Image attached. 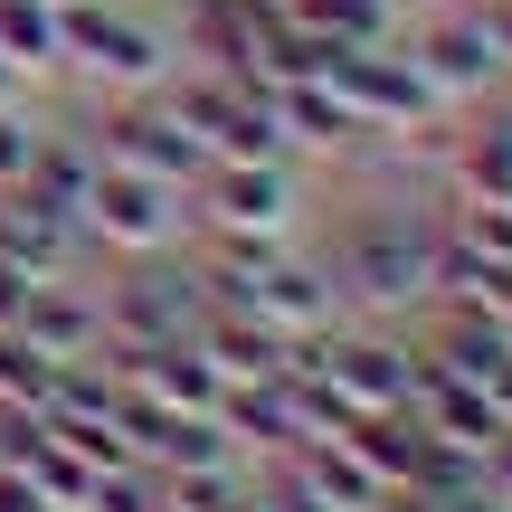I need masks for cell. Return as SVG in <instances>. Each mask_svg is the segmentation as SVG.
Returning a JSON list of instances; mask_svg holds the SVG:
<instances>
[{
  "instance_id": "6da1fadb",
  "label": "cell",
  "mask_w": 512,
  "mask_h": 512,
  "mask_svg": "<svg viewBox=\"0 0 512 512\" xmlns=\"http://www.w3.org/2000/svg\"><path fill=\"white\" fill-rule=\"evenodd\" d=\"M57 29H67V67L86 76V86H105V105L114 95H162L171 76H181V38L152 10L86 0V10H57Z\"/></svg>"
},
{
  "instance_id": "7a4b0ae2",
  "label": "cell",
  "mask_w": 512,
  "mask_h": 512,
  "mask_svg": "<svg viewBox=\"0 0 512 512\" xmlns=\"http://www.w3.org/2000/svg\"><path fill=\"white\" fill-rule=\"evenodd\" d=\"M332 285L380 304V313L427 304V294H437V219H408L399 200L389 209H351L342 247H332Z\"/></svg>"
},
{
  "instance_id": "3957f363",
  "label": "cell",
  "mask_w": 512,
  "mask_h": 512,
  "mask_svg": "<svg viewBox=\"0 0 512 512\" xmlns=\"http://www.w3.org/2000/svg\"><path fill=\"white\" fill-rule=\"evenodd\" d=\"M86 143H95V162L152 171V181H171V190H200V171H209V143L171 114V95H114Z\"/></svg>"
},
{
  "instance_id": "277c9868",
  "label": "cell",
  "mask_w": 512,
  "mask_h": 512,
  "mask_svg": "<svg viewBox=\"0 0 512 512\" xmlns=\"http://www.w3.org/2000/svg\"><path fill=\"white\" fill-rule=\"evenodd\" d=\"M181 228H190V190L152 181V171H124V162L95 171V190H86V238H105L114 256H171V247H181Z\"/></svg>"
},
{
  "instance_id": "5b68a950",
  "label": "cell",
  "mask_w": 512,
  "mask_h": 512,
  "mask_svg": "<svg viewBox=\"0 0 512 512\" xmlns=\"http://www.w3.org/2000/svg\"><path fill=\"white\" fill-rule=\"evenodd\" d=\"M408 57H418V76L437 86V105L456 114V105H484V95H503V48L484 38V19H475V0H456V10H437V19H418V38H399Z\"/></svg>"
},
{
  "instance_id": "8992f818",
  "label": "cell",
  "mask_w": 512,
  "mask_h": 512,
  "mask_svg": "<svg viewBox=\"0 0 512 512\" xmlns=\"http://www.w3.org/2000/svg\"><path fill=\"white\" fill-rule=\"evenodd\" d=\"M190 209L228 238H285L294 209H304V181H294V162H209Z\"/></svg>"
},
{
  "instance_id": "52a82bcc",
  "label": "cell",
  "mask_w": 512,
  "mask_h": 512,
  "mask_svg": "<svg viewBox=\"0 0 512 512\" xmlns=\"http://www.w3.org/2000/svg\"><path fill=\"white\" fill-rule=\"evenodd\" d=\"M200 313H209L200 266H162V256H133V275L105 294V332L114 342H190Z\"/></svg>"
},
{
  "instance_id": "ba28073f",
  "label": "cell",
  "mask_w": 512,
  "mask_h": 512,
  "mask_svg": "<svg viewBox=\"0 0 512 512\" xmlns=\"http://www.w3.org/2000/svg\"><path fill=\"white\" fill-rule=\"evenodd\" d=\"M10 332L29 351H48V361H95V351H105V304L57 275V285H29V304H19Z\"/></svg>"
},
{
  "instance_id": "9c48e42d",
  "label": "cell",
  "mask_w": 512,
  "mask_h": 512,
  "mask_svg": "<svg viewBox=\"0 0 512 512\" xmlns=\"http://www.w3.org/2000/svg\"><path fill=\"white\" fill-rule=\"evenodd\" d=\"M76 247H86V228H76V219L38 209L29 190H0V266H19L29 285H57V275L76 266Z\"/></svg>"
},
{
  "instance_id": "30bf717a",
  "label": "cell",
  "mask_w": 512,
  "mask_h": 512,
  "mask_svg": "<svg viewBox=\"0 0 512 512\" xmlns=\"http://www.w3.org/2000/svg\"><path fill=\"white\" fill-rule=\"evenodd\" d=\"M95 171H105V162H95V143H86V133H38V152H29V171H19V190H29V200L38 209H57V219H76V228H86V190H95Z\"/></svg>"
},
{
  "instance_id": "8fae6325",
  "label": "cell",
  "mask_w": 512,
  "mask_h": 512,
  "mask_svg": "<svg viewBox=\"0 0 512 512\" xmlns=\"http://www.w3.org/2000/svg\"><path fill=\"white\" fill-rule=\"evenodd\" d=\"M503 351H512V342H503L494 313H456V304H446V313H437V351H427V361H437L446 380H475V389H484V380L503 370Z\"/></svg>"
},
{
  "instance_id": "7c38bea8",
  "label": "cell",
  "mask_w": 512,
  "mask_h": 512,
  "mask_svg": "<svg viewBox=\"0 0 512 512\" xmlns=\"http://www.w3.org/2000/svg\"><path fill=\"white\" fill-rule=\"evenodd\" d=\"M0 57H10V76H57L67 67V29H57L48 0H0Z\"/></svg>"
},
{
  "instance_id": "4fadbf2b",
  "label": "cell",
  "mask_w": 512,
  "mask_h": 512,
  "mask_svg": "<svg viewBox=\"0 0 512 512\" xmlns=\"http://www.w3.org/2000/svg\"><path fill=\"white\" fill-rule=\"evenodd\" d=\"M38 133H48V124H38V114L10 95V105H0V190H19V171H29V152H38Z\"/></svg>"
},
{
  "instance_id": "5bb4252c",
  "label": "cell",
  "mask_w": 512,
  "mask_h": 512,
  "mask_svg": "<svg viewBox=\"0 0 512 512\" xmlns=\"http://www.w3.org/2000/svg\"><path fill=\"white\" fill-rule=\"evenodd\" d=\"M475 19H484V38H494L503 67H512V0H475Z\"/></svg>"
},
{
  "instance_id": "9a60e30c",
  "label": "cell",
  "mask_w": 512,
  "mask_h": 512,
  "mask_svg": "<svg viewBox=\"0 0 512 512\" xmlns=\"http://www.w3.org/2000/svg\"><path fill=\"white\" fill-rule=\"evenodd\" d=\"M10 95H19V76H10V57H0V105H10Z\"/></svg>"
},
{
  "instance_id": "2e32d148",
  "label": "cell",
  "mask_w": 512,
  "mask_h": 512,
  "mask_svg": "<svg viewBox=\"0 0 512 512\" xmlns=\"http://www.w3.org/2000/svg\"><path fill=\"white\" fill-rule=\"evenodd\" d=\"M48 10H86V0H48Z\"/></svg>"
}]
</instances>
